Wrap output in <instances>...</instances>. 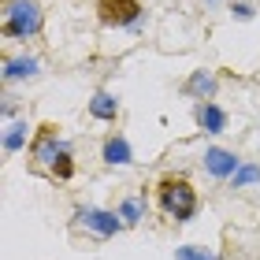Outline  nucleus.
<instances>
[{"mask_svg":"<svg viewBox=\"0 0 260 260\" xmlns=\"http://www.w3.org/2000/svg\"><path fill=\"white\" fill-rule=\"evenodd\" d=\"M253 182H260V164H242L231 179V190H242V186H253Z\"/></svg>","mask_w":260,"mask_h":260,"instance_id":"obj_14","label":"nucleus"},{"mask_svg":"<svg viewBox=\"0 0 260 260\" xmlns=\"http://www.w3.org/2000/svg\"><path fill=\"white\" fill-rule=\"evenodd\" d=\"M4 38L11 41H30L45 30V8L38 0H8L4 4Z\"/></svg>","mask_w":260,"mask_h":260,"instance_id":"obj_2","label":"nucleus"},{"mask_svg":"<svg viewBox=\"0 0 260 260\" xmlns=\"http://www.w3.org/2000/svg\"><path fill=\"white\" fill-rule=\"evenodd\" d=\"M89 115H93V119H101V123H115V115H119V101H115L108 89H97V93H93V101H89Z\"/></svg>","mask_w":260,"mask_h":260,"instance_id":"obj_11","label":"nucleus"},{"mask_svg":"<svg viewBox=\"0 0 260 260\" xmlns=\"http://www.w3.org/2000/svg\"><path fill=\"white\" fill-rule=\"evenodd\" d=\"M193 119H197V126L205 130V134H223V130H227V112H223L216 101H197L193 104Z\"/></svg>","mask_w":260,"mask_h":260,"instance_id":"obj_8","label":"nucleus"},{"mask_svg":"<svg viewBox=\"0 0 260 260\" xmlns=\"http://www.w3.org/2000/svg\"><path fill=\"white\" fill-rule=\"evenodd\" d=\"M182 93L193 101H216L219 93V78L212 75V71H190V78L182 82Z\"/></svg>","mask_w":260,"mask_h":260,"instance_id":"obj_7","label":"nucleus"},{"mask_svg":"<svg viewBox=\"0 0 260 260\" xmlns=\"http://www.w3.org/2000/svg\"><path fill=\"white\" fill-rule=\"evenodd\" d=\"M38 75H41L38 56H11V60H4V82H22V78H38Z\"/></svg>","mask_w":260,"mask_h":260,"instance_id":"obj_9","label":"nucleus"},{"mask_svg":"<svg viewBox=\"0 0 260 260\" xmlns=\"http://www.w3.org/2000/svg\"><path fill=\"white\" fill-rule=\"evenodd\" d=\"M126 227L119 212H108V208H75V231H86L93 238H115Z\"/></svg>","mask_w":260,"mask_h":260,"instance_id":"obj_4","label":"nucleus"},{"mask_svg":"<svg viewBox=\"0 0 260 260\" xmlns=\"http://www.w3.org/2000/svg\"><path fill=\"white\" fill-rule=\"evenodd\" d=\"M145 8L138 0H97V19L104 26H115V30H134Z\"/></svg>","mask_w":260,"mask_h":260,"instance_id":"obj_5","label":"nucleus"},{"mask_svg":"<svg viewBox=\"0 0 260 260\" xmlns=\"http://www.w3.org/2000/svg\"><path fill=\"white\" fill-rule=\"evenodd\" d=\"M101 160L108 164V168H126L130 160H134V152H130V141L123 134H112L108 141H104V149H101Z\"/></svg>","mask_w":260,"mask_h":260,"instance_id":"obj_10","label":"nucleus"},{"mask_svg":"<svg viewBox=\"0 0 260 260\" xmlns=\"http://www.w3.org/2000/svg\"><path fill=\"white\" fill-rule=\"evenodd\" d=\"M49 175H52V179H60V182H67L71 175H75V156H71V149L60 152V160H56L52 168H49Z\"/></svg>","mask_w":260,"mask_h":260,"instance_id":"obj_15","label":"nucleus"},{"mask_svg":"<svg viewBox=\"0 0 260 260\" xmlns=\"http://www.w3.org/2000/svg\"><path fill=\"white\" fill-rule=\"evenodd\" d=\"M175 260H219L212 249H201V245H182V249H175Z\"/></svg>","mask_w":260,"mask_h":260,"instance_id":"obj_16","label":"nucleus"},{"mask_svg":"<svg viewBox=\"0 0 260 260\" xmlns=\"http://www.w3.org/2000/svg\"><path fill=\"white\" fill-rule=\"evenodd\" d=\"M63 149H71V145L60 138V126H56V123H41L38 130H34V138H30V160H34V168L49 171L52 164L60 160Z\"/></svg>","mask_w":260,"mask_h":260,"instance_id":"obj_3","label":"nucleus"},{"mask_svg":"<svg viewBox=\"0 0 260 260\" xmlns=\"http://www.w3.org/2000/svg\"><path fill=\"white\" fill-rule=\"evenodd\" d=\"M156 205L168 219L175 223H190L197 216V190L190 179H182V175H164L156 182Z\"/></svg>","mask_w":260,"mask_h":260,"instance_id":"obj_1","label":"nucleus"},{"mask_svg":"<svg viewBox=\"0 0 260 260\" xmlns=\"http://www.w3.org/2000/svg\"><path fill=\"white\" fill-rule=\"evenodd\" d=\"M231 15H234V19H242V22H249V19H253V8H249V4H234V8H231Z\"/></svg>","mask_w":260,"mask_h":260,"instance_id":"obj_17","label":"nucleus"},{"mask_svg":"<svg viewBox=\"0 0 260 260\" xmlns=\"http://www.w3.org/2000/svg\"><path fill=\"white\" fill-rule=\"evenodd\" d=\"M238 168H242V156L234 149H219V145L205 149V171L212 175V179H234Z\"/></svg>","mask_w":260,"mask_h":260,"instance_id":"obj_6","label":"nucleus"},{"mask_svg":"<svg viewBox=\"0 0 260 260\" xmlns=\"http://www.w3.org/2000/svg\"><path fill=\"white\" fill-rule=\"evenodd\" d=\"M26 130H30V126L22 123V119L11 123V126L4 130V152H19L22 145H26Z\"/></svg>","mask_w":260,"mask_h":260,"instance_id":"obj_13","label":"nucleus"},{"mask_svg":"<svg viewBox=\"0 0 260 260\" xmlns=\"http://www.w3.org/2000/svg\"><path fill=\"white\" fill-rule=\"evenodd\" d=\"M119 216H123V223H126V227L141 223V219H145V201H141V197H126L123 205H119Z\"/></svg>","mask_w":260,"mask_h":260,"instance_id":"obj_12","label":"nucleus"}]
</instances>
